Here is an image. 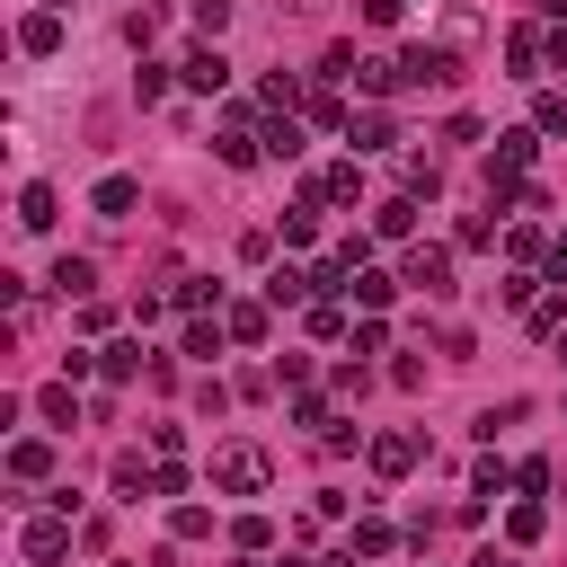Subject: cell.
Wrapping results in <instances>:
<instances>
[{
    "mask_svg": "<svg viewBox=\"0 0 567 567\" xmlns=\"http://www.w3.org/2000/svg\"><path fill=\"white\" fill-rule=\"evenodd\" d=\"M523 319H532V337H567V292H549V301H532Z\"/></svg>",
    "mask_w": 567,
    "mask_h": 567,
    "instance_id": "34",
    "label": "cell"
},
{
    "mask_svg": "<svg viewBox=\"0 0 567 567\" xmlns=\"http://www.w3.org/2000/svg\"><path fill=\"white\" fill-rule=\"evenodd\" d=\"M168 532H177V540H204V532H213V514H204V505H186V496H177V505H168Z\"/></svg>",
    "mask_w": 567,
    "mask_h": 567,
    "instance_id": "40",
    "label": "cell"
},
{
    "mask_svg": "<svg viewBox=\"0 0 567 567\" xmlns=\"http://www.w3.org/2000/svg\"><path fill=\"white\" fill-rule=\"evenodd\" d=\"M532 151H540V124H514V133H496V151H487V186L523 177V168H532Z\"/></svg>",
    "mask_w": 567,
    "mask_h": 567,
    "instance_id": "6",
    "label": "cell"
},
{
    "mask_svg": "<svg viewBox=\"0 0 567 567\" xmlns=\"http://www.w3.org/2000/svg\"><path fill=\"white\" fill-rule=\"evenodd\" d=\"M213 151H221L230 168H257V159H266V124L230 106V115H221V133H213Z\"/></svg>",
    "mask_w": 567,
    "mask_h": 567,
    "instance_id": "4",
    "label": "cell"
},
{
    "mask_svg": "<svg viewBox=\"0 0 567 567\" xmlns=\"http://www.w3.org/2000/svg\"><path fill=\"white\" fill-rule=\"evenodd\" d=\"M133 204H142L133 177H97V186H89V213H97V221H133Z\"/></svg>",
    "mask_w": 567,
    "mask_h": 567,
    "instance_id": "14",
    "label": "cell"
},
{
    "mask_svg": "<svg viewBox=\"0 0 567 567\" xmlns=\"http://www.w3.org/2000/svg\"><path fill=\"white\" fill-rule=\"evenodd\" d=\"M399 80H408V89H452V80H461V53H452V44H408V53H399Z\"/></svg>",
    "mask_w": 567,
    "mask_h": 567,
    "instance_id": "3",
    "label": "cell"
},
{
    "mask_svg": "<svg viewBox=\"0 0 567 567\" xmlns=\"http://www.w3.org/2000/svg\"><path fill=\"white\" fill-rule=\"evenodd\" d=\"M496 292H505V310H532V301H540V275H532V266H514Z\"/></svg>",
    "mask_w": 567,
    "mask_h": 567,
    "instance_id": "38",
    "label": "cell"
},
{
    "mask_svg": "<svg viewBox=\"0 0 567 567\" xmlns=\"http://www.w3.org/2000/svg\"><path fill=\"white\" fill-rule=\"evenodd\" d=\"M354 89H363V97H390V89H408V80H399V53H363V62H354Z\"/></svg>",
    "mask_w": 567,
    "mask_h": 567,
    "instance_id": "15",
    "label": "cell"
},
{
    "mask_svg": "<svg viewBox=\"0 0 567 567\" xmlns=\"http://www.w3.org/2000/svg\"><path fill=\"white\" fill-rule=\"evenodd\" d=\"M346 346H354V354H381V346H390V319H381V310H363V319L346 328Z\"/></svg>",
    "mask_w": 567,
    "mask_h": 567,
    "instance_id": "36",
    "label": "cell"
},
{
    "mask_svg": "<svg viewBox=\"0 0 567 567\" xmlns=\"http://www.w3.org/2000/svg\"><path fill=\"white\" fill-rule=\"evenodd\" d=\"M53 213H62L53 186H18V230H53Z\"/></svg>",
    "mask_w": 567,
    "mask_h": 567,
    "instance_id": "22",
    "label": "cell"
},
{
    "mask_svg": "<svg viewBox=\"0 0 567 567\" xmlns=\"http://www.w3.org/2000/svg\"><path fill=\"white\" fill-rule=\"evenodd\" d=\"M168 301H177V310H204V301H221V284H213V275H177Z\"/></svg>",
    "mask_w": 567,
    "mask_h": 567,
    "instance_id": "33",
    "label": "cell"
},
{
    "mask_svg": "<svg viewBox=\"0 0 567 567\" xmlns=\"http://www.w3.org/2000/svg\"><path fill=\"white\" fill-rule=\"evenodd\" d=\"M319 213H328V195H319V177L292 195V213H284V248H310L319 239Z\"/></svg>",
    "mask_w": 567,
    "mask_h": 567,
    "instance_id": "10",
    "label": "cell"
},
{
    "mask_svg": "<svg viewBox=\"0 0 567 567\" xmlns=\"http://www.w3.org/2000/svg\"><path fill=\"white\" fill-rule=\"evenodd\" d=\"M549 284H558V292H567V230H558V239H549Z\"/></svg>",
    "mask_w": 567,
    "mask_h": 567,
    "instance_id": "50",
    "label": "cell"
},
{
    "mask_svg": "<svg viewBox=\"0 0 567 567\" xmlns=\"http://www.w3.org/2000/svg\"><path fill=\"white\" fill-rule=\"evenodd\" d=\"M266 301H275V310H284V301H319L310 266H275V275H266Z\"/></svg>",
    "mask_w": 567,
    "mask_h": 567,
    "instance_id": "23",
    "label": "cell"
},
{
    "mask_svg": "<svg viewBox=\"0 0 567 567\" xmlns=\"http://www.w3.org/2000/svg\"><path fill=\"white\" fill-rule=\"evenodd\" d=\"M18 53L53 62V53H62V9H35V18H18Z\"/></svg>",
    "mask_w": 567,
    "mask_h": 567,
    "instance_id": "12",
    "label": "cell"
},
{
    "mask_svg": "<svg viewBox=\"0 0 567 567\" xmlns=\"http://www.w3.org/2000/svg\"><path fill=\"white\" fill-rule=\"evenodd\" d=\"M18 558H27V567H53V558H71V505H53V514H27V523H18Z\"/></svg>",
    "mask_w": 567,
    "mask_h": 567,
    "instance_id": "2",
    "label": "cell"
},
{
    "mask_svg": "<svg viewBox=\"0 0 567 567\" xmlns=\"http://www.w3.org/2000/svg\"><path fill=\"white\" fill-rule=\"evenodd\" d=\"M221 337H230V328H221V319H204V310H195V319H186V354H204V363H213V354H221Z\"/></svg>",
    "mask_w": 567,
    "mask_h": 567,
    "instance_id": "35",
    "label": "cell"
},
{
    "mask_svg": "<svg viewBox=\"0 0 567 567\" xmlns=\"http://www.w3.org/2000/svg\"><path fill=\"white\" fill-rule=\"evenodd\" d=\"M390 292H399L390 275H372V266H354V292H346V301H363V310H390Z\"/></svg>",
    "mask_w": 567,
    "mask_h": 567,
    "instance_id": "32",
    "label": "cell"
},
{
    "mask_svg": "<svg viewBox=\"0 0 567 567\" xmlns=\"http://www.w3.org/2000/svg\"><path fill=\"white\" fill-rule=\"evenodd\" d=\"M363 461H372V478H408V470L425 461V443H416V434H372Z\"/></svg>",
    "mask_w": 567,
    "mask_h": 567,
    "instance_id": "7",
    "label": "cell"
},
{
    "mask_svg": "<svg viewBox=\"0 0 567 567\" xmlns=\"http://www.w3.org/2000/svg\"><path fill=\"white\" fill-rule=\"evenodd\" d=\"M97 372H106V381H133V372H142V346H133V337L97 346Z\"/></svg>",
    "mask_w": 567,
    "mask_h": 567,
    "instance_id": "28",
    "label": "cell"
},
{
    "mask_svg": "<svg viewBox=\"0 0 567 567\" xmlns=\"http://www.w3.org/2000/svg\"><path fill=\"white\" fill-rule=\"evenodd\" d=\"M133 97H142V106H159V97H168V71H159V62H142V71H133Z\"/></svg>",
    "mask_w": 567,
    "mask_h": 567,
    "instance_id": "43",
    "label": "cell"
},
{
    "mask_svg": "<svg viewBox=\"0 0 567 567\" xmlns=\"http://www.w3.org/2000/svg\"><path fill=\"white\" fill-rule=\"evenodd\" d=\"M9 478H18V487H44V478H53V443H44V434H18V443H9Z\"/></svg>",
    "mask_w": 567,
    "mask_h": 567,
    "instance_id": "11",
    "label": "cell"
},
{
    "mask_svg": "<svg viewBox=\"0 0 567 567\" xmlns=\"http://www.w3.org/2000/svg\"><path fill=\"white\" fill-rule=\"evenodd\" d=\"M44 9H71V0H44Z\"/></svg>",
    "mask_w": 567,
    "mask_h": 567,
    "instance_id": "56",
    "label": "cell"
},
{
    "mask_svg": "<svg viewBox=\"0 0 567 567\" xmlns=\"http://www.w3.org/2000/svg\"><path fill=\"white\" fill-rule=\"evenodd\" d=\"M89 284H97V266H89V257H53V292L89 301Z\"/></svg>",
    "mask_w": 567,
    "mask_h": 567,
    "instance_id": "27",
    "label": "cell"
},
{
    "mask_svg": "<svg viewBox=\"0 0 567 567\" xmlns=\"http://www.w3.org/2000/svg\"><path fill=\"white\" fill-rule=\"evenodd\" d=\"M390 142H399L390 106H354V115H346V151H354V159H363V151H390Z\"/></svg>",
    "mask_w": 567,
    "mask_h": 567,
    "instance_id": "9",
    "label": "cell"
},
{
    "mask_svg": "<svg viewBox=\"0 0 567 567\" xmlns=\"http://www.w3.org/2000/svg\"><path fill=\"white\" fill-rule=\"evenodd\" d=\"M363 390H372V372H363V363H337V381H328V399H346V408H354Z\"/></svg>",
    "mask_w": 567,
    "mask_h": 567,
    "instance_id": "41",
    "label": "cell"
},
{
    "mask_svg": "<svg viewBox=\"0 0 567 567\" xmlns=\"http://www.w3.org/2000/svg\"><path fill=\"white\" fill-rule=\"evenodd\" d=\"M35 416H44V425H80V399H71V381L35 390Z\"/></svg>",
    "mask_w": 567,
    "mask_h": 567,
    "instance_id": "29",
    "label": "cell"
},
{
    "mask_svg": "<svg viewBox=\"0 0 567 567\" xmlns=\"http://www.w3.org/2000/svg\"><path fill=\"white\" fill-rule=\"evenodd\" d=\"M177 80H186V89H204V97H213V89H230V53H221V44H213V35H204V44H195V53H186V62H177Z\"/></svg>",
    "mask_w": 567,
    "mask_h": 567,
    "instance_id": "8",
    "label": "cell"
},
{
    "mask_svg": "<svg viewBox=\"0 0 567 567\" xmlns=\"http://www.w3.org/2000/svg\"><path fill=\"white\" fill-rule=\"evenodd\" d=\"M266 310H275V301H221V328H230L239 346H266Z\"/></svg>",
    "mask_w": 567,
    "mask_h": 567,
    "instance_id": "18",
    "label": "cell"
},
{
    "mask_svg": "<svg viewBox=\"0 0 567 567\" xmlns=\"http://www.w3.org/2000/svg\"><path fill=\"white\" fill-rule=\"evenodd\" d=\"M505 248H514V266H532V257H549V248H540V230H532V221H514V230H505Z\"/></svg>",
    "mask_w": 567,
    "mask_h": 567,
    "instance_id": "45",
    "label": "cell"
},
{
    "mask_svg": "<svg viewBox=\"0 0 567 567\" xmlns=\"http://www.w3.org/2000/svg\"><path fill=\"white\" fill-rule=\"evenodd\" d=\"M549 53V35L540 27H505V62H514V80H532V62Z\"/></svg>",
    "mask_w": 567,
    "mask_h": 567,
    "instance_id": "20",
    "label": "cell"
},
{
    "mask_svg": "<svg viewBox=\"0 0 567 567\" xmlns=\"http://www.w3.org/2000/svg\"><path fill=\"white\" fill-rule=\"evenodd\" d=\"M319 195H328V204H363V159L346 151L337 168H319Z\"/></svg>",
    "mask_w": 567,
    "mask_h": 567,
    "instance_id": "16",
    "label": "cell"
},
{
    "mask_svg": "<svg viewBox=\"0 0 567 567\" xmlns=\"http://www.w3.org/2000/svg\"><path fill=\"white\" fill-rule=\"evenodd\" d=\"M195 27H204V35H221V27H230V0H195Z\"/></svg>",
    "mask_w": 567,
    "mask_h": 567,
    "instance_id": "47",
    "label": "cell"
},
{
    "mask_svg": "<svg viewBox=\"0 0 567 567\" xmlns=\"http://www.w3.org/2000/svg\"><path fill=\"white\" fill-rule=\"evenodd\" d=\"M399 284H416L425 301H443V292H452V248L416 239V248H408V266H399Z\"/></svg>",
    "mask_w": 567,
    "mask_h": 567,
    "instance_id": "5",
    "label": "cell"
},
{
    "mask_svg": "<svg viewBox=\"0 0 567 567\" xmlns=\"http://www.w3.org/2000/svg\"><path fill=\"white\" fill-rule=\"evenodd\" d=\"M443 44H452V53L478 44V9H470V0H443Z\"/></svg>",
    "mask_w": 567,
    "mask_h": 567,
    "instance_id": "25",
    "label": "cell"
},
{
    "mask_svg": "<svg viewBox=\"0 0 567 567\" xmlns=\"http://www.w3.org/2000/svg\"><path fill=\"white\" fill-rule=\"evenodd\" d=\"M487 213H496V204H487ZM487 213H470V221L452 230V248H487V239H496V221H487Z\"/></svg>",
    "mask_w": 567,
    "mask_h": 567,
    "instance_id": "44",
    "label": "cell"
},
{
    "mask_svg": "<svg viewBox=\"0 0 567 567\" xmlns=\"http://www.w3.org/2000/svg\"><path fill=\"white\" fill-rule=\"evenodd\" d=\"M301 115H310V124H328V133H346V115H354V106H337V89H310V106H301Z\"/></svg>",
    "mask_w": 567,
    "mask_h": 567,
    "instance_id": "37",
    "label": "cell"
},
{
    "mask_svg": "<svg viewBox=\"0 0 567 567\" xmlns=\"http://www.w3.org/2000/svg\"><path fill=\"white\" fill-rule=\"evenodd\" d=\"M284 9H292V18H328V0H284Z\"/></svg>",
    "mask_w": 567,
    "mask_h": 567,
    "instance_id": "53",
    "label": "cell"
},
{
    "mask_svg": "<svg viewBox=\"0 0 567 567\" xmlns=\"http://www.w3.org/2000/svg\"><path fill=\"white\" fill-rule=\"evenodd\" d=\"M257 106H266V115H301V106H310V80H292V71H266V80H257Z\"/></svg>",
    "mask_w": 567,
    "mask_h": 567,
    "instance_id": "13",
    "label": "cell"
},
{
    "mask_svg": "<svg viewBox=\"0 0 567 567\" xmlns=\"http://www.w3.org/2000/svg\"><path fill=\"white\" fill-rule=\"evenodd\" d=\"M470 567H523V558H514V549H478Z\"/></svg>",
    "mask_w": 567,
    "mask_h": 567,
    "instance_id": "51",
    "label": "cell"
},
{
    "mask_svg": "<svg viewBox=\"0 0 567 567\" xmlns=\"http://www.w3.org/2000/svg\"><path fill=\"white\" fill-rule=\"evenodd\" d=\"M505 487H514L505 461H478V470H470V496H505Z\"/></svg>",
    "mask_w": 567,
    "mask_h": 567,
    "instance_id": "42",
    "label": "cell"
},
{
    "mask_svg": "<svg viewBox=\"0 0 567 567\" xmlns=\"http://www.w3.org/2000/svg\"><path fill=\"white\" fill-rule=\"evenodd\" d=\"M354 62H363L354 44H328V62H319V80H354Z\"/></svg>",
    "mask_w": 567,
    "mask_h": 567,
    "instance_id": "46",
    "label": "cell"
},
{
    "mask_svg": "<svg viewBox=\"0 0 567 567\" xmlns=\"http://www.w3.org/2000/svg\"><path fill=\"white\" fill-rule=\"evenodd\" d=\"M399 195H443V168H434V151H408V159H399Z\"/></svg>",
    "mask_w": 567,
    "mask_h": 567,
    "instance_id": "21",
    "label": "cell"
},
{
    "mask_svg": "<svg viewBox=\"0 0 567 567\" xmlns=\"http://www.w3.org/2000/svg\"><path fill=\"white\" fill-rule=\"evenodd\" d=\"M301 328H310L319 346H337V337H346V292H319V301L301 310Z\"/></svg>",
    "mask_w": 567,
    "mask_h": 567,
    "instance_id": "19",
    "label": "cell"
},
{
    "mask_svg": "<svg viewBox=\"0 0 567 567\" xmlns=\"http://www.w3.org/2000/svg\"><path fill=\"white\" fill-rule=\"evenodd\" d=\"M266 159H301V115H266Z\"/></svg>",
    "mask_w": 567,
    "mask_h": 567,
    "instance_id": "26",
    "label": "cell"
},
{
    "mask_svg": "<svg viewBox=\"0 0 567 567\" xmlns=\"http://www.w3.org/2000/svg\"><path fill=\"white\" fill-rule=\"evenodd\" d=\"M346 549H354V558H390V549H399V532H390V523H381V514H363V523H354V540H346Z\"/></svg>",
    "mask_w": 567,
    "mask_h": 567,
    "instance_id": "24",
    "label": "cell"
},
{
    "mask_svg": "<svg viewBox=\"0 0 567 567\" xmlns=\"http://www.w3.org/2000/svg\"><path fill=\"white\" fill-rule=\"evenodd\" d=\"M399 9H408V0H363V18H372V27H399Z\"/></svg>",
    "mask_w": 567,
    "mask_h": 567,
    "instance_id": "49",
    "label": "cell"
},
{
    "mask_svg": "<svg viewBox=\"0 0 567 567\" xmlns=\"http://www.w3.org/2000/svg\"><path fill=\"white\" fill-rule=\"evenodd\" d=\"M540 532H549V514H540V496H523V505L505 514V540L523 549V540H540Z\"/></svg>",
    "mask_w": 567,
    "mask_h": 567,
    "instance_id": "30",
    "label": "cell"
},
{
    "mask_svg": "<svg viewBox=\"0 0 567 567\" xmlns=\"http://www.w3.org/2000/svg\"><path fill=\"white\" fill-rule=\"evenodd\" d=\"M213 487H221V496H266V487H275V452L248 443V434H239V443H213Z\"/></svg>",
    "mask_w": 567,
    "mask_h": 567,
    "instance_id": "1",
    "label": "cell"
},
{
    "mask_svg": "<svg viewBox=\"0 0 567 567\" xmlns=\"http://www.w3.org/2000/svg\"><path fill=\"white\" fill-rule=\"evenodd\" d=\"M540 9H549V18H558V27H567V0H540Z\"/></svg>",
    "mask_w": 567,
    "mask_h": 567,
    "instance_id": "54",
    "label": "cell"
},
{
    "mask_svg": "<svg viewBox=\"0 0 567 567\" xmlns=\"http://www.w3.org/2000/svg\"><path fill=\"white\" fill-rule=\"evenodd\" d=\"M292 425H310V434H328L337 416H328V399H319V390H292Z\"/></svg>",
    "mask_w": 567,
    "mask_h": 567,
    "instance_id": "39",
    "label": "cell"
},
{
    "mask_svg": "<svg viewBox=\"0 0 567 567\" xmlns=\"http://www.w3.org/2000/svg\"><path fill=\"white\" fill-rule=\"evenodd\" d=\"M275 567H328V558H275Z\"/></svg>",
    "mask_w": 567,
    "mask_h": 567,
    "instance_id": "55",
    "label": "cell"
},
{
    "mask_svg": "<svg viewBox=\"0 0 567 567\" xmlns=\"http://www.w3.org/2000/svg\"><path fill=\"white\" fill-rule=\"evenodd\" d=\"M532 124H540V133H567V97H540V106H532Z\"/></svg>",
    "mask_w": 567,
    "mask_h": 567,
    "instance_id": "48",
    "label": "cell"
},
{
    "mask_svg": "<svg viewBox=\"0 0 567 567\" xmlns=\"http://www.w3.org/2000/svg\"><path fill=\"white\" fill-rule=\"evenodd\" d=\"M549 71H567V27H549Z\"/></svg>",
    "mask_w": 567,
    "mask_h": 567,
    "instance_id": "52",
    "label": "cell"
},
{
    "mask_svg": "<svg viewBox=\"0 0 567 567\" xmlns=\"http://www.w3.org/2000/svg\"><path fill=\"white\" fill-rule=\"evenodd\" d=\"M230 540H239V558H266V549H275V523H266V514H239Z\"/></svg>",
    "mask_w": 567,
    "mask_h": 567,
    "instance_id": "31",
    "label": "cell"
},
{
    "mask_svg": "<svg viewBox=\"0 0 567 567\" xmlns=\"http://www.w3.org/2000/svg\"><path fill=\"white\" fill-rule=\"evenodd\" d=\"M416 230V195H381L372 204V239H408Z\"/></svg>",
    "mask_w": 567,
    "mask_h": 567,
    "instance_id": "17",
    "label": "cell"
}]
</instances>
